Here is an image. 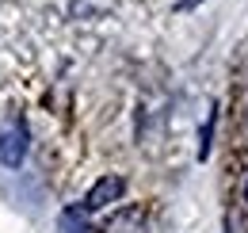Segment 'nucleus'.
<instances>
[{
	"instance_id": "3",
	"label": "nucleus",
	"mask_w": 248,
	"mask_h": 233,
	"mask_svg": "<svg viewBox=\"0 0 248 233\" xmlns=\"http://www.w3.org/2000/svg\"><path fill=\"white\" fill-rule=\"evenodd\" d=\"M99 233H145V210L141 206H123L99 226Z\"/></svg>"
},
{
	"instance_id": "6",
	"label": "nucleus",
	"mask_w": 248,
	"mask_h": 233,
	"mask_svg": "<svg viewBox=\"0 0 248 233\" xmlns=\"http://www.w3.org/2000/svg\"><path fill=\"white\" fill-rule=\"evenodd\" d=\"M191 4H195V0H180V8H191Z\"/></svg>"
},
{
	"instance_id": "1",
	"label": "nucleus",
	"mask_w": 248,
	"mask_h": 233,
	"mask_svg": "<svg viewBox=\"0 0 248 233\" xmlns=\"http://www.w3.org/2000/svg\"><path fill=\"white\" fill-rule=\"evenodd\" d=\"M27 142H31V130L19 115H12L4 126H0V161L8 168H19L23 157H27Z\"/></svg>"
},
{
	"instance_id": "5",
	"label": "nucleus",
	"mask_w": 248,
	"mask_h": 233,
	"mask_svg": "<svg viewBox=\"0 0 248 233\" xmlns=\"http://www.w3.org/2000/svg\"><path fill=\"white\" fill-rule=\"evenodd\" d=\"M214 122H217V111L206 115V126L199 130V161H206L210 157V138H214Z\"/></svg>"
},
{
	"instance_id": "2",
	"label": "nucleus",
	"mask_w": 248,
	"mask_h": 233,
	"mask_svg": "<svg viewBox=\"0 0 248 233\" xmlns=\"http://www.w3.org/2000/svg\"><path fill=\"white\" fill-rule=\"evenodd\" d=\"M126 195V180L123 176H99L92 183V191L84 195V210H103V206L119 203Z\"/></svg>"
},
{
	"instance_id": "7",
	"label": "nucleus",
	"mask_w": 248,
	"mask_h": 233,
	"mask_svg": "<svg viewBox=\"0 0 248 233\" xmlns=\"http://www.w3.org/2000/svg\"><path fill=\"white\" fill-rule=\"evenodd\" d=\"M245 199H248V183H245Z\"/></svg>"
},
{
	"instance_id": "4",
	"label": "nucleus",
	"mask_w": 248,
	"mask_h": 233,
	"mask_svg": "<svg viewBox=\"0 0 248 233\" xmlns=\"http://www.w3.org/2000/svg\"><path fill=\"white\" fill-rule=\"evenodd\" d=\"M58 233H88V222L80 214V206H69L58 214Z\"/></svg>"
}]
</instances>
